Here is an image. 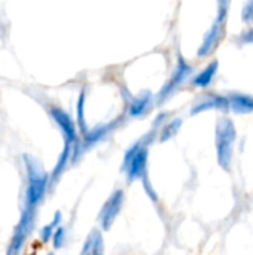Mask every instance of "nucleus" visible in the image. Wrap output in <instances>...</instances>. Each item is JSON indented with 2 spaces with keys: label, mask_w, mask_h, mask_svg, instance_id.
<instances>
[{
  "label": "nucleus",
  "mask_w": 253,
  "mask_h": 255,
  "mask_svg": "<svg viewBox=\"0 0 253 255\" xmlns=\"http://www.w3.org/2000/svg\"><path fill=\"white\" fill-rule=\"evenodd\" d=\"M142 181H143V188L146 190V193L149 194V197H151L152 200H157V193H155L154 187L151 185V182H149L148 176H145V178H143Z\"/></svg>",
  "instance_id": "23"
},
{
  "label": "nucleus",
  "mask_w": 253,
  "mask_h": 255,
  "mask_svg": "<svg viewBox=\"0 0 253 255\" xmlns=\"http://www.w3.org/2000/svg\"><path fill=\"white\" fill-rule=\"evenodd\" d=\"M121 123H122V117H118V118L112 120L110 123L98 124V126L92 127L91 130H88L86 134H84V139L73 145L72 160H78V157H79L85 149H89L91 146H94L95 143H98V142H101L104 137H107V136H109Z\"/></svg>",
  "instance_id": "5"
},
{
  "label": "nucleus",
  "mask_w": 253,
  "mask_h": 255,
  "mask_svg": "<svg viewBox=\"0 0 253 255\" xmlns=\"http://www.w3.org/2000/svg\"><path fill=\"white\" fill-rule=\"evenodd\" d=\"M155 105V94L151 90H143L137 96L127 100V115L130 118H140L146 115Z\"/></svg>",
  "instance_id": "11"
},
{
  "label": "nucleus",
  "mask_w": 253,
  "mask_h": 255,
  "mask_svg": "<svg viewBox=\"0 0 253 255\" xmlns=\"http://www.w3.org/2000/svg\"><path fill=\"white\" fill-rule=\"evenodd\" d=\"M237 140V128L234 121L228 117L218 120L215 127V145L218 164L224 170H230L234 158V143Z\"/></svg>",
  "instance_id": "3"
},
{
  "label": "nucleus",
  "mask_w": 253,
  "mask_h": 255,
  "mask_svg": "<svg viewBox=\"0 0 253 255\" xmlns=\"http://www.w3.org/2000/svg\"><path fill=\"white\" fill-rule=\"evenodd\" d=\"M242 22H245L248 27L253 25V0H246L243 7H242V13H240Z\"/></svg>",
  "instance_id": "20"
},
{
  "label": "nucleus",
  "mask_w": 253,
  "mask_h": 255,
  "mask_svg": "<svg viewBox=\"0 0 253 255\" xmlns=\"http://www.w3.org/2000/svg\"><path fill=\"white\" fill-rule=\"evenodd\" d=\"M34 220H36V209L24 206V209L21 212V218H19V221L13 230V235H12V239H10L6 255L19 254V251L22 250L27 238L30 236L31 230L34 227Z\"/></svg>",
  "instance_id": "6"
},
{
  "label": "nucleus",
  "mask_w": 253,
  "mask_h": 255,
  "mask_svg": "<svg viewBox=\"0 0 253 255\" xmlns=\"http://www.w3.org/2000/svg\"><path fill=\"white\" fill-rule=\"evenodd\" d=\"M76 117H78L79 131L82 134H86L88 127H86V121H85V91H81V94H79L78 105H76Z\"/></svg>",
  "instance_id": "17"
},
{
  "label": "nucleus",
  "mask_w": 253,
  "mask_h": 255,
  "mask_svg": "<svg viewBox=\"0 0 253 255\" xmlns=\"http://www.w3.org/2000/svg\"><path fill=\"white\" fill-rule=\"evenodd\" d=\"M24 164L27 170L25 208L37 209V206L45 199L46 190L49 187V175L45 172V169L36 158L27 154L24 155Z\"/></svg>",
  "instance_id": "2"
},
{
  "label": "nucleus",
  "mask_w": 253,
  "mask_h": 255,
  "mask_svg": "<svg viewBox=\"0 0 253 255\" xmlns=\"http://www.w3.org/2000/svg\"><path fill=\"white\" fill-rule=\"evenodd\" d=\"M72 154H73V145L66 143L63 152H61L60 157H58L57 164L54 166V169H52V172H51V175H49V185H54V184L60 179V176L64 173V170H66L69 161L72 160Z\"/></svg>",
  "instance_id": "14"
},
{
  "label": "nucleus",
  "mask_w": 253,
  "mask_h": 255,
  "mask_svg": "<svg viewBox=\"0 0 253 255\" xmlns=\"http://www.w3.org/2000/svg\"><path fill=\"white\" fill-rule=\"evenodd\" d=\"M64 242H66V230L64 227H58L52 236V247L55 250H60L64 245Z\"/></svg>",
  "instance_id": "21"
},
{
  "label": "nucleus",
  "mask_w": 253,
  "mask_h": 255,
  "mask_svg": "<svg viewBox=\"0 0 253 255\" xmlns=\"http://www.w3.org/2000/svg\"><path fill=\"white\" fill-rule=\"evenodd\" d=\"M169 117H170L169 112H161V114H158L157 118H155L154 123H152V128H155V130L160 131V130L163 128V126H164L166 123H169Z\"/></svg>",
  "instance_id": "22"
},
{
  "label": "nucleus",
  "mask_w": 253,
  "mask_h": 255,
  "mask_svg": "<svg viewBox=\"0 0 253 255\" xmlns=\"http://www.w3.org/2000/svg\"><path fill=\"white\" fill-rule=\"evenodd\" d=\"M234 43L239 48H245V46H251L253 45V25L245 28L243 31H240L236 37H234Z\"/></svg>",
  "instance_id": "18"
},
{
  "label": "nucleus",
  "mask_w": 253,
  "mask_h": 255,
  "mask_svg": "<svg viewBox=\"0 0 253 255\" xmlns=\"http://www.w3.org/2000/svg\"><path fill=\"white\" fill-rule=\"evenodd\" d=\"M158 130L151 128L139 140H136L124 154L121 172L125 173L128 182H134L148 176V161H149V146L158 136Z\"/></svg>",
  "instance_id": "1"
},
{
  "label": "nucleus",
  "mask_w": 253,
  "mask_h": 255,
  "mask_svg": "<svg viewBox=\"0 0 253 255\" xmlns=\"http://www.w3.org/2000/svg\"><path fill=\"white\" fill-rule=\"evenodd\" d=\"M218 70H219V60L215 58V60H212L204 69H201L200 72H197V73L191 78L189 84H191L192 87H195V88L204 90V88H207V87L212 85L215 76L218 75Z\"/></svg>",
  "instance_id": "13"
},
{
  "label": "nucleus",
  "mask_w": 253,
  "mask_h": 255,
  "mask_svg": "<svg viewBox=\"0 0 253 255\" xmlns=\"http://www.w3.org/2000/svg\"><path fill=\"white\" fill-rule=\"evenodd\" d=\"M225 25H227L225 22H221L219 19L215 18V21L212 22V25L204 33L201 43L197 48V58H207V57H210L216 51L219 42L224 37Z\"/></svg>",
  "instance_id": "8"
},
{
  "label": "nucleus",
  "mask_w": 253,
  "mask_h": 255,
  "mask_svg": "<svg viewBox=\"0 0 253 255\" xmlns=\"http://www.w3.org/2000/svg\"><path fill=\"white\" fill-rule=\"evenodd\" d=\"M104 254V241H103V235L98 230L92 232V247L89 255H103Z\"/></svg>",
  "instance_id": "19"
},
{
  "label": "nucleus",
  "mask_w": 253,
  "mask_h": 255,
  "mask_svg": "<svg viewBox=\"0 0 253 255\" xmlns=\"http://www.w3.org/2000/svg\"><path fill=\"white\" fill-rule=\"evenodd\" d=\"M124 200H125L124 190L118 188L104 202V205H103V208L100 211V215H98V221H100V226H101L103 232H109L112 229L113 223L116 221L118 215L122 211Z\"/></svg>",
  "instance_id": "7"
},
{
  "label": "nucleus",
  "mask_w": 253,
  "mask_h": 255,
  "mask_svg": "<svg viewBox=\"0 0 253 255\" xmlns=\"http://www.w3.org/2000/svg\"><path fill=\"white\" fill-rule=\"evenodd\" d=\"M207 111H219V112H230V99L227 94H218V93H209L203 97H200L192 106L189 114L198 115Z\"/></svg>",
  "instance_id": "9"
},
{
  "label": "nucleus",
  "mask_w": 253,
  "mask_h": 255,
  "mask_svg": "<svg viewBox=\"0 0 253 255\" xmlns=\"http://www.w3.org/2000/svg\"><path fill=\"white\" fill-rule=\"evenodd\" d=\"M48 255H54V254H48Z\"/></svg>",
  "instance_id": "24"
},
{
  "label": "nucleus",
  "mask_w": 253,
  "mask_h": 255,
  "mask_svg": "<svg viewBox=\"0 0 253 255\" xmlns=\"http://www.w3.org/2000/svg\"><path fill=\"white\" fill-rule=\"evenodd\" d=\"M61 212L58 211V212H55V215H54V218H52V221L49 223V224H46L42 230H40V241L43 242V244H46V242H49V239H52V236H54V233H55V230L60 227V223H61Z\"/></svg>",
  "instance_id": "16"
},
{
  "label": "nucleus",
  "mask_w": 253,
  "mask_h": 255,
  "mask_svg": "<svg viewBox=\"0 0 253 255\" xmlns=\"http://www.w3.org/2000/svg\"><path fill=\"white\" fill-rule=\"evenodd\" d=\"M230 99V111L237 115L253 114V96L242 91H231L227 94Z\"/></svg>",
  "instance_id": "12"
},
{
  "label": "nucleus",
  "mask_w": 253,
  "mask_h": 255,
  "mask_svg": "<svg viewBox=\"0 0 253 255\" xmlns=\"http://www.w3.org/2000/svg\"><path fill=\"white\" fill-rule=\"evenodd\" d=\"M49 114L52 117V120L55 121V124L58 126V128L61 130L66 143L75 145L79 142V136H78V124L73 121V118L63 111L61 108H51Z\"/></svg>",
  "instance_id": "10"
},
{
  "label": "nucleus",
  "mask_w": 253,
  "mask_h": 255,
  "mask_svg": "<svg viewBox=\"0 0 253 255\" xmlns=\"http://www.w3.org/2000/svg\"><path fill=\"white\" fill-rule=\"evenodd\" d=\"M192 73H194L192 64L183 55H177L176 64L171 70L170 78L163 84L160 91L155 94V105L158 106L164 105L189 78H192Z\"/></svg>",
  "instance_id": "4"
},
{
  "label": "nucleus",
  "mask_w": 253,
  "mask_h": 255,
  "mask_svg": "<svg viewBox=\"0 0 253 255\" xmlns=\"http://www.w3.org/2000/svg\"><path fill=\"white\" fill-rule=\"evenodd\" d=\"M182 124H183V120L180 117H176V118L170 120L169 123H166L158 133V140L161 143H164V142L173 139L179 133V130L182 128Z\"/></svg>",
  "instance_id": "15"
}]
</instances>
